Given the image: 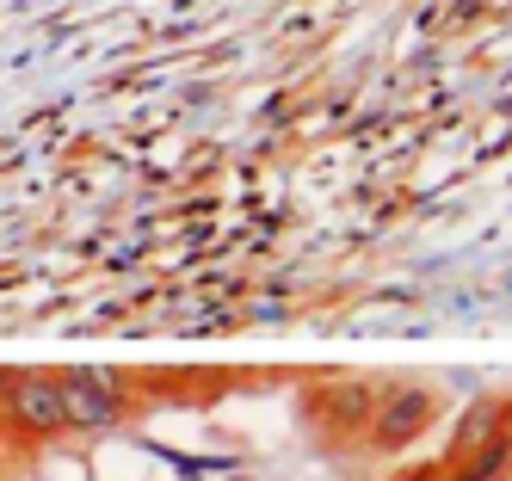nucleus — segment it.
Instances as JSON below:
<instances>
[{"label":"nucleus","instance_id":"obj_1","mask_svg":"<svg viewBox=\"0 0 512 481\" xmlns=\"http://www.w3.org/2000/svg\"><path fill=\"white\" fill-rule=\"evenodd\" d=\"M136 377L112 364H62L56 370V389H62V420L68 432H118L136 414Z\"/></svg>","mask_w":512,"mask_h":481},{"label":"nucleus","instance_id":"obj_2","mask_svg":"<svg viewBox=\"0 0 512 481\" xmlns=\"http://www.w3.org/2000/svg\"><path fill=\"white\" fill-rule=\"evenodd\" d=\"M0 432H13L19 444H56L68 432L56 370H25V364H13L7 395H0Z\"/></svg>","mask_w":512,"mask_h":481},{"label":"nucleus","instance_id":"obj_3","mask_svg":"<svg viewBox=\"0 0 512 481\" xmlns=\"http://www.w3.org/2000/svg\"><path fill=\"white\" fill-rule=\"evenodd\" d=\"M438 420V389L426 383H401V389H383L377 407H371V426H364V444L377 457H401L414 438H426Z\"/></svg>","mask_w":512,"mask_h":481},{"label":"nucleus","instance_id":"obj_4","mask_svg":"<svg viewBox=\"0 0 512 481\" xmlns=\"http://www.w3.org/2000/svg\"><path fill=\"white\" fill-rule=\"evenodd\" d=\"M377 395H383L377 383H327V389L309 395V420L321 432H334V438H364Z\"/></svg>","mask_w":512,"mask_h":481},{"label":"nucleus","instance_id":"obj_5","mask_svg":"<svg viewBox=\"0 0 512 481\" xmlns=\"http://www.w3.org/2000/svg\"><path fill=\"white\" fill-rule=\"evenodd\" d=\"M506 426H512V395H482L475 407H463V420H457V432L445 444V457H438V475H445L457 457H469L475 444H488L494 432H506Z\"/></svg>","mask_w":512,"mask_h":481},{"label":"nucleus","instance_id":"obj_6","mask_svg":"<svg viewBox=\"0 0 512 481\" xmlns=\"http://www.w3.org/2000/svg\"><path fill=\"white\" fill-rule=\"evenodd\" d=\"M506 469H512V426L494 432L488 444H475L469 457H457V463L445 469V481H500Z\"/></svg>","mask_w":512,"mask_h":481},{"label":"nucleus","instance_id":"obj_7","mask_svg":"<svg viewBox=\"0 0 512 481\" xmlns=\"http://www.w3.org/2000/svg\"><path fill=\"white\" fill-rule=\"evenodd\" d=\"M0 438H7V432H0ZM0 451H7V444H0Z\"/></svg>","mask_w":512,"mask_h":481}]
</instances>
